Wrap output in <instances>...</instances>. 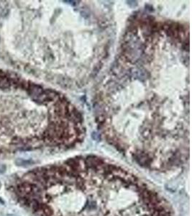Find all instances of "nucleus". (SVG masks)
Returning a JSON list of instances; mask_svg holds the SVG:
<instances>
[{
	"label": "nucleus",
	"mask_w": 192,
	"mask_h": 216,
	"mask_svg": "<svg viewBox=\"0 0 192 216\" xmlns=\"http://www.w3.org/2000/svg\"><path fill=\"white\" fill-rule=\"evenodd\" d=\"M12 191L35 216H174L142 178L96 156L32 169L16 179Z\"/></svg>",
	"instance_id": "1"
},
{
	"label": "nucleus",
	"mask_w": 192,
	"mask_h": 216,
	"mask_svg": "<svg viewBox=\"0 0 192 216\" xmlns=\"http://www.w3.org/2000/svg\"><path fill=\"white\" fill-rule=\"evenodd\" d=\"M58 97L53 91L0 71V156L75 146L73 128L58 122Z\"/></svg>",
	"instance_id": "2"
}]
</instances>
